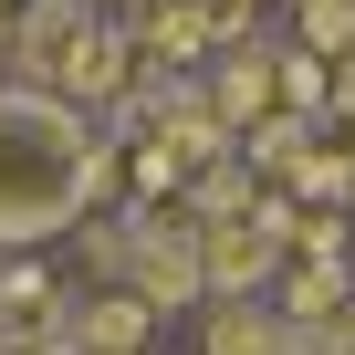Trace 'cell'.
I'll use <instances>...</instances> for the list:
<instances>
[{"label": "cell", "mask_w": 355, "mask_h": 355, "mask_svg": "<svg viewBox=\"0 0 355 355\" xmlns=\"http://www.w3.org/2000/svg\"><path fill=\"white\" fill-rule=\"evenodd\" d=\"M209 32H220V11H199V0H178V11L157 0V11H146V53H167V63H189Z\"/></svg>", "instance_id": "cell-7"}, {"label": "cell", "mask_w": 355, "mask_h": 355, "mask_svg": "<svg viewBox=\"0 0 355 355\" xmlns=\"http://www.w3.org/2000/svg\"><path fill=\"white\" fill-rule=\"evenodd\" d=\"M303 42L313 53H345L355 42V0H303Z\"/></svg>", "instance_id": "cell-9"}, {"label": "cell", "mask_w": 355, "mask_h": 355, "mask_svg": "<svg viewBox=\"0 0 355 355\" xmlns=\"http://www.w3.org/2000/svg\"><path fill=\"white\" fill-rule=\"evenodd\" d=\"M105 189V136L63 94H0V251L73 230Z\"/></svg>", "instance_id": "cell-1"}, {"label": "cell", "mask_w": 355, "mask_h": 355, "mask_svg": "<svg viewBox=\"0 0 355 355\" xmlns=\"http://www.w3.org/2000/svg\"><path fill=\"white\" fill-rule=\"evenodd\" d=\"M125 293H146V303H189V293H209V272H199V230L146 220L136 251H125Z\"/></svg>", "instance_id": "cell-5"}, {"label": "cell", "mask_w": 355, "mask_h": 355, "mask_svg": "<svg viewBox=\"0 0 355 355\" xmlns=\"http://www.w3.org/2000/svg\"><path fill=\"white\" fill-rule=\"evenodd\" d=\"M261 105H272V63L251 53V63H230V84H220V115H251V125H261Z\"/></svg>", "instance_id": "cell-8"}, {"label": "cell", "mask_w": 355, "mask_h": 355, "mask_svg": "<svg viewBox=\"0 0 355 355\" xmlns=\"http://www.w3.org/2000/svg\"><path fill=\"white\" fill-rule=\"evenodd\" d=\"M157 334V303L146 293H94V303H63V355H146Z\"/></svg>", "instance_id": "cell-4"}, {"label": "cell", "mask_w": 355, "mask_h": 355, "mask_svg": "<svg viewBox=\"0 0 355 355\" xmlns=\"http://www.w3.org/2000/svg\"><path fill=\"white\" fill-rule=\"evenodd\" d=\"M199 272H209V293H230V303H241V293H261V282L282 272L272 220H241V209H230V220H209V230H199Z\"/></svg>", "instance_id": "cell-3"}, {"label": "cell", "mask_w": 355, "mask_h": 355, "mask_svg": "<svg viewBox=\"0 0 355 355\" xmlns=\"http://www.w3.org/2000/svg\"><path fill=\"white\" fill-rule=\"evenodd\" d=\"M282 94H293V105H324L334 84H324V63H313V53H293V63H282Z\"/></svg>", "instance_id": "cell-10"}, {"label": "cell", "mask_w": 355, "mask_h": 355, "mask_svg": "<svg viewBox=\"0 0 355 355\" xmlns=\"http://www.w3.org/2000/svg\"><path fill=\"white\" fill-rule=\"evenodd\" d=\"M209 355H293V324H272L261 303H220V324H209Z\"/></svg>", "instance_id": "cell-6"}, {"label": "cell", "mask_w": 355, "mask_h": 355, "mask_svg": "<svg viewBox=\"0 0 355 355\" xmlns=\"http://www.w3.org/2000/svg\"><path fill=\"white\" fill-rule=\"evenodd\" d=\"M0 63H11V32H0Z\"/></svg>", "instance_id": "cell-12"}, {"label": "cell", "mask_w": 355, "mask_h": 355, "mask_svg": "<svg viewBox=\"0 0 355 355\" xmlns=\"http://www.w3.org/2000/svg\"><path fill=\"white\" fill-rule=\"evenodd\" d=\"M209 11H220V32H230V21H241V11H261V0H209Z\"/></svg>", "instance_id": "cell-11"}, {"label": "cell", "mask_w": 355, "mask_h": 355, "mask_svg": "<svg viewBox=\"0 0 355 355\" xmlns=\"http://www.w3.org/2000/svg\"><path fill=\"white\" fill-rule=\"evenodd\" d=\"M53 355H63V345H53Z\"/></svg>", "instance_id": "cell-13"}, {"label": "cell", "mask_w": 355, "mask_h": 355, "mask_svg": "<svg viewBox=\"0 0 355 355\" xmlns=\"http://www.w3.org/2000/svg\"><path fill=\"white\" fill-rule=\"evenodd\" d=\"M11 53H21L42 84H73V94H115V84H125V42L84 11V0H42V11L11 32Z\"/></svg>", "instance_id": "cell-2"}]
</instances>
